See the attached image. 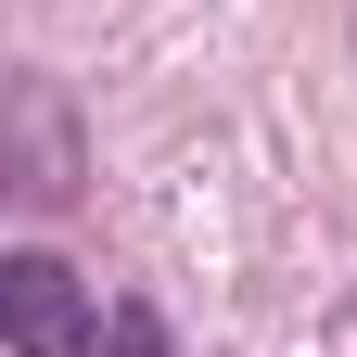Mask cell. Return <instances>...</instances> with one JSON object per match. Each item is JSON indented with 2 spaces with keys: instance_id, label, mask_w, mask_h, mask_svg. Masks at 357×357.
Wrapping results in <instances>:
<instances>
[{
  "instance_id": "6da1fadb",
  "label": "cell",
  "mask_w": 357,
  "mask_h": 357,
  "mask_svg": "<svg viewBox=\"0 0 357 357\" xmlns=\"http://www.w3.org/2000/svg\"><path fill=\"white\" fill-rule=\"evenodd\" d=\"M0 178H13V204L26 217H52L77 204V115H64V89L52 77H0Z\"/></svg>"
},
{
  "instance_id": "7a4b0ae2",
  "label": "cell",
  "mask_w": 357,
  "mask_h": 357,
  "mask_svg": "<svg viewBox=\"0 0 357 357\" xmlns=\"http://www.w3.org/2000/svg\"><path fill=\"white\" fill-rule=\"evenodd\" d=\"M0 332H13V357H102V319H89V281L64 255H0Z\"/></svg>"
},
{
  "instance_id": "3957f363",
  "label": "cell",
  "mask_w": 357,
  "mask_h": 357,
  "mask_svg": "<svg viewBox=\"0 0 357 357\" xmlns=\"http://www.w3.org/2000/svg\"><path fill=\"white\" fill-rule=\"evenodd\" d=\"M102 357H166V319H153V306H115V319H102Z\"/></svg>"
}]
</instances>
